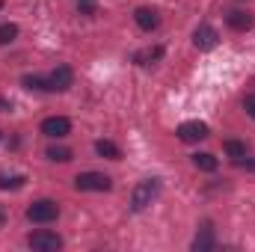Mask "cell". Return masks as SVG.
<instances>
[{
    "instance_id": "obj_1",
    "label": "cell",
    "mask_w": 255,
    "mask_h": 252,
    "mask_svg": "<svg viewBox=\"0 0 255 252\" xmlns=\"http://www.w3.org/2000/svg\"><path fill=\"white\" fill-rule=\"evenodd\" d=\"M157 196H160V178H145V181H139L133 187V193H130V208L133 211H145Z\"/></svg>"
},
{
    "instance_id": "obj_2",
    "label": "cell",
    "mask_w": 255,
    "mask_h": 252,
    "mask_svg": "<svg viewBox=\"0 0 255 252\" xmlns=\"http://www.w3.org/2000/svg\"><path fill=\"white\" fill-rule=\"evenodd\" d=\"M60 217V205L51 202V199H39L27 208V220L30 223H54Z\"/></svg>"
},
{
    "instance_id": "obj_3",
    "label": "cell",
    "mask_w": 255,
    "mask_h": 252,
    "mask_svg": "<svg viewBox=\"0 0 255 252\" xmlns=\"http://www.w3.org/2000/svg\"><path fill=\"white\" fill-rule=\"evenodd\" d=\"M74 187L83 190V193H104V190L113 187V181L107 175H101V172H80L74 178Z\"/></svg>"
},
{
    "instance_id": "obj_4",
    "label": "cell",
    "mask_w": 255,
    "mask_h": 252,
    "mask_svg": "<svg viewBox=\"0 0 255 252\" xmlns=\"http://www.w3.org/2000/svg\"><path fill=\"white\" fill-rule=\"evenodd\" d=\"M27 244H30L33 250H39V252H57L60 247H63V238H60V235H54V232L39 229V232H33V235L27 238Z\"/></svg>"
},
{
    "instance_id": "obj_5",
    "label": "cell",
    "mask_w": 255,
    "mask_h": 252,
    "mask_svg": "<svg viewBox=\"0 0 255 252\" xmlns=\"http://www.w3.org/2000/svg\"><path fill=\"white\" fill-rule=\"evenodd\" d=\"M208 133H211L208 125H205V122H199V119L178 125V139H181V142H199V139H205Z\"/></svg>"
},
{
    "instance_id": "obj_6",
    "label": "cell",
    "mask_w": 255,
    "mask_h": 252,
    "mask_svg": "<svg viewBox=\"0 0 255 252\" xmlns=\"http://www.w3.org/2000/svg\"><path fill=\"white\" fill-rule=\"evenodd\" d=\"M217 30L211 27V24H199L196 30H193V45L199 48V51H211V48H217Z\"/></svg>"
},
{
    "instance_id": "obj_7",
    "label": "cell",
    "mask_w": 255,
    "mask_h": 252,
    "mask_svg": "<svg viewBox=\"0 0 255 252\" xmlns=\"http://www.w3.org/2000/svg\"><path fill=\"white\" fill-rule=\"evenodd\" d=\"M71 130V122L65 119V116H51V119H45L42 122V133H48V136H54V139H60Z\"/></svg>"
},
{
    "instance_id": "obj_8",
    "label": "cell",
    "mask_w": 255,
    "mask_h": 252,
    "mask_svg": "<svg viewBox=\"0 0 255 252\" xmlns=\"http://www.w3.org/2000/svg\"><path fill=\"white\" fill-rule=\"evenodd\" d=\"M133 21H136V27H139V30H154V27L160 24V15H157V9L139 6V9L133 12Z\"/></svg>"
},
{
    "instance_id": "obj_9",
    "label": "cell",
    "mask_w": 255,
    "mask_h": 252,
    "mask_svg": "<svg viewBox=\"0 0 255 252\" xmlns=\"http://www.w3.org/2000/svg\"><path fill=\"white\" fill-rule=\"evenodd\" d=\"M193 250L196 252L214 250V229H211V223H205V226L196 232V238H193Z\"/></svg>"
},
{
    "instance_id": "obj_10",
    "label": "cell",
    "mask_w": 255,
    "mask_h": 252,
    "mask_svg": "<svg viewBox=\"0 0 255 252\" xmlns=\"http://www.w3.org/2000/svg\"><path fill=\"white\" fill-rule=\"evenodd\" d=\"M71 80H74V74H71V68H68V65H57V68H54V74H51L54 92H65V89L71 86Z\"/></svg>"
},
{
    "instance_id": "obj_11",
    "label": "cell",
    "mask_w": 255,
    "mask_h": 252,
    "mask_svg": "<svg viewBox=\"0 0 255 252\" xmlns=\"http://www.w3.org/2000/svg\"><path fill=\"white\" fill-rule=\"evenodd\" d=\"M226 21H229V27H232V30H238V33H244V30H250V27H253V15H250V12H241V9L229 12V15H226Z\"/></svg>"
},
{
    "instance_id": "obj_12",
    "label": "cell",
    "mask_w": 255,
    "mask_h": 252,
    "mask_svg": "<svg viewBox=\"0 0 255 252\" xmlns=\"http://www.w3.org/2000/svg\"><path fill=\"white\" fill-rule=\"evenodd\" d=\"M27 89H36V92H54V83H51V77H39V74H27L24 80H21Z\"/></svg>"
},
{
    "instance_id": "obj_13",
    "label": "cell",
    "mask_w": 255,
    "mask_h": 252,
    "mask_svg": "<svg viewBox=\"0 0 255 252\" xmlns=\"http://www.w3.org/2000/svg\"><path fill=\"white\" fill-rule=\"evenodd\" d=\"M95 151H98L101 157H107V160H119V157H122L119 145H116V142H110V139H98V142H95Z\"/></svg>"
},
{
    "instance_id": "obj_14",
    "label": "cell",
    "mask_w": 255,
    "mask_h": 252,
    "mask_svg": "<svg viewBox=\"0 0 255 252\" xmlns=\"http://www.w3.org/2000/svg\"><path fill=\"white\" fill-rule=\"evenodd\" d=\"M193 166L202 169V172H214L217 169V157L208 154V151H199V154H193Z\"/></svg>"
},
{
    "instance_id": "obj_15",
    "label": "cell",
    "mask_w": 255,
    "mask_h": 252,
    "mask_svg": "<svg viewBox=\"0 0 255 252\" xmlns=\"http://www.w3.org/2000/svg\"><path fill=\"white\" fill-rule=\"evenodd\" d=\"M223 148H226V154L235 157V160H241V157L247 154V142H241V139H226Z\"/></svg>"
},
{
    "instance_id": "obj_16",
    "label": "cell",
    "mask_w": 255,
    "mask_h": 252,
    "mask_svg": "<svg viewBox=\"0 0 255 252\" xmlns=\"http://www.w3.org/2000/svg\"><path fill=\"white\" fill-rule=\"evenodd\" d=\"M48 157H51L54 163H68V160H71V148H65V145H51V148H48Z\"/></svg>"
},
{
    "instance_id": "obj_17",
    "label": "cell",
    "mask_w": 255,
    "mask_h": 252,
    "mask_svg": "<svg viewBox=\"0 0 255 252\" xmlns=\"http://www.w3.org/2000/svg\"><path fill=\"white\" fill-rule=\"evenodd\" d=\"M15 36H18V24H0V45L15 42Z\"/></svg>"
},
{
    "instance_id": "obj_18",
    "label": "cell",
    "mask_w": 255,
    "mask_h": 252,
    "mask_svg": "<svg viewBox=\"0 0 255 252\" xmlns=\"http://www.w3.org/2000/svg\"><path fill=\"white\" fill-rule=\"evenodd\" d=\"M24 181H27L24 175H12V178L9 175H0V190H18Z\"/></svg>"
},
{
    "instance_id": "obj_19",
    "label": "cell",
    "mask_w": 255,
    "mask_h": 252,
    "mask_svg": "<svg viewBox=\"0 0 255 252\" xmlns=\"http://www.w3.org/2000/svg\"><path fill=\"white\" fill-rule=\"evenodd\" d=\"M160 57H163V48H151V51L136 54V63H145V60H160Z\"/></svg>"
},
{
    "instance_id": "obj_20",
    "label": "cell",
    "mask_w": 255,
    "mask_h": 252,
    "mask_svg": "<svg viewBox=\"0 0 255 252\" xmlns=\"http://www.w3.org/2000/svg\"><path fill=\"white\" fill-rule=\"evenodd\" d=\"M238 166H241V169H247V172H255V157H247V154H244V157L238 160Z\"/></svg>"
},
{
    "instance_id": "obj_21",
    "label": "cell",
    "mask_w": 255,
    "mask_h": 252,
    "mask_svg": "<svg viewBox=\"0 0 255 252\" xmlns=\"http://www.w3.org/2000/svg\"><path fill=\"white\" fill-rule=\"evenodd\" d=\"M244 110L255 119V95H247V98H244Z\"/></svg>"
},
{
    "instance_id": "obj_22",
    "label": "cell",
    "mask_w": 255,
    "mask_h": 252,
    "mask_svg": "<svg viewBox=\"0 0 255 252\" xmlns=\"http://www.w3.org/2000/svg\"><path fill=\"white\" fill-rule=\"evenodd\" d=\"M0 110H9V104H6V101H0Z\"/></svg>"
},
{
    "instance_id": "obj_23",
    "label": "cell",
    "mask_w": 255,
    "mask_h": 252,
    "mask_svg": "<svg viewBox=\"0 0 255 252\" xmlns=\"http://www.w3.org/2000/svg\"><path fill=\"white\" fill-rule=\"evenodd\" d=\"M0 9H3V0H0Z\"/></svg>"
}]
</instances>
